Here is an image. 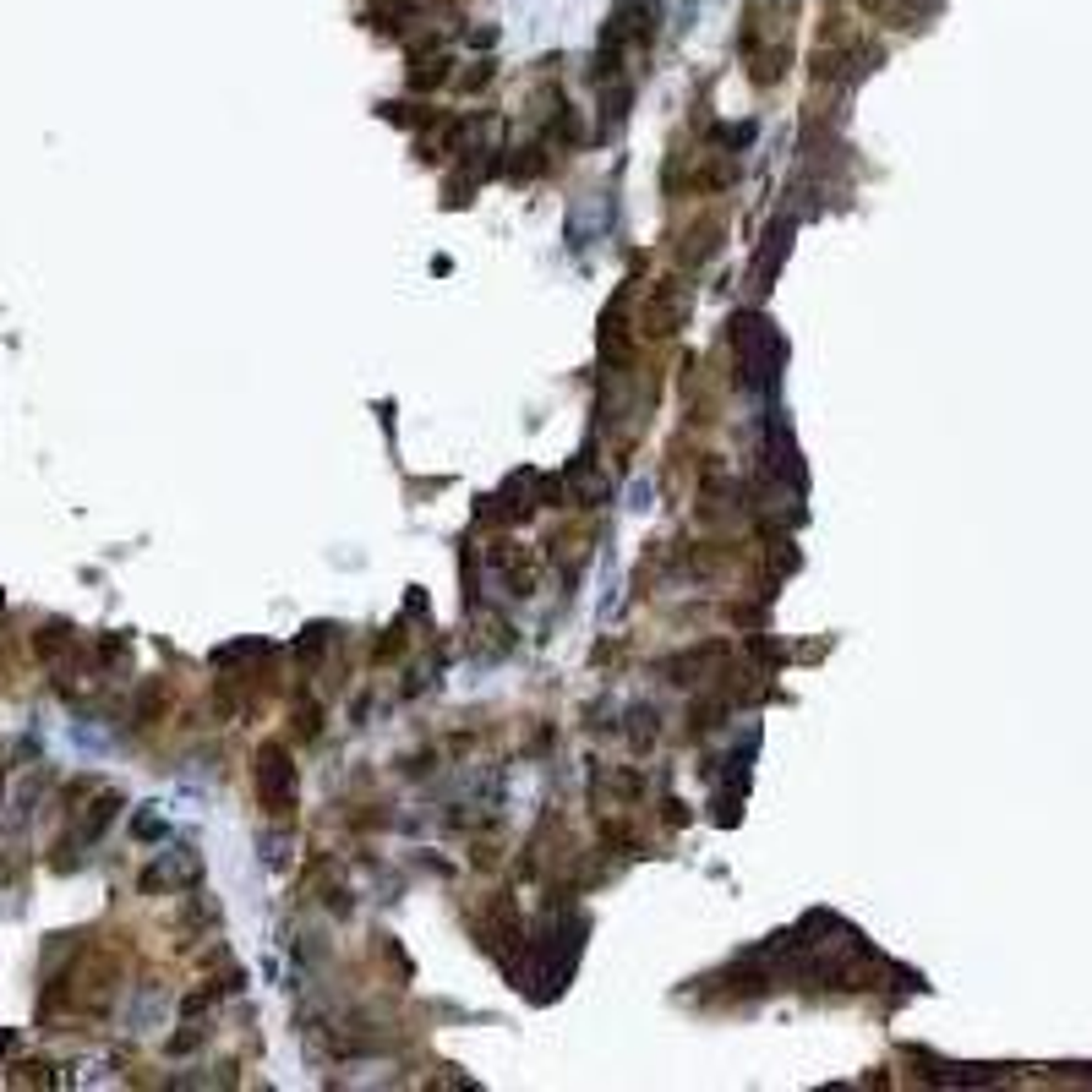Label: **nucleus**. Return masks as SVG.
<instances>
[{
	"label": "nucleus",
	"mask_w": 1092,
	"mask_h": 1092,
	"mask_svg": "<svg viewBox=\"0 0 1092 1092\" xmlns=\"http://www.w3.org/2000/svg\"><path fill=\"white\" fill-rule=\"evenodd\" d=\"M0 607H6V601H0Z\"/></svg>",
	"instance_id": "1"
}]
</instances>
